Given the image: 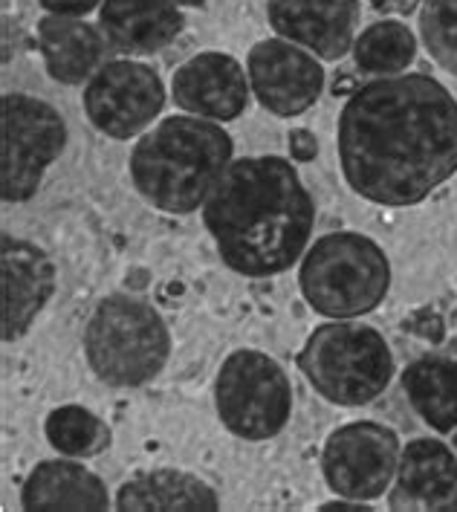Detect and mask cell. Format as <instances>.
<instances>
[{
    "mask_svg": "<svg viewBox=\"0 0 457 512\" xmlns=\"http://www.w3.org/2000/svg\"><path fill=\"white\" fill-rule=\"evenodd\" d=\"M457 489V455L434 437L408 440L400 455L391 507L394 510H440Z\"/></svg>",
    "mask_w": 457,
    "mask_h": 512,
    "instance_id": "16",
    "label": "cell"
},
{
    "mask_svg": "<svg viewBox=\"0 0 457 512\" xmlns=\"http://www.w3.org/2000/svg\"><path fill=\"white\" fill-rule=\"evenodd\" d=\"M0 272H3V342H15L27 333L38 319V313L53 298L55 264L38 243L3 235Z\"/></svg>",
    "mask_w": 457,
    "mask_h": 512,
    "instance_id": "14",
    "label": "cell"
},
{
    "mask_svg": "<svg viewBox=\"0 0 457 512\" xmlns=\"http://www.w3.org/2000/svg\"><path fill=\"white\" fill-rule=\"evenodd\" d=\"M400 455L403 446L394 429L356 420L327 437L322 452L324 481L339 498L371 504L394 484Z\"/></svg>",
    "mask_w": 457,
    "mask_h": 512,
    "instance_id": "10",
    "label": "cell"
},
{
    "mask_svg": "<svg viewBox=\"0 0 457 512\" xmlns=\"http://www.w3.org/2000/svg\"><path fill=\"white\" fill-rule=\"evenodd\" d=\"M420 41L446 73L457 76V0H423Z\"/></svg>",
    "mask_w": 457,
    "mask_h": 512,
    "instance_id": "23",
    "label": "cell"
},
{
    "mask_svg": "<svg viewBox=\"0 0 457 512\" xmlns=\"http://www.w3.org/2000/svg\"><path fill=\"white\" fill-rule=\"evenodd\" d=\"M322 512H371L374 507L368 504V501H350V498H336V501H327V504H322L319 507Z\"/></svg>",
    "mask_w": 457,
    "mask_h": 512,
    "instance_id": "26",
    "label": "cell"
},
{
    "mask_svg": "<svg viewBox=\"0 0 457 512\" xmlns=\"http://www.w3.org/2000/svg\"><path fill=\"white\" fill-rule=\"evenodd\" d=\"M298 368L327 403L359 408L379 400L394 379V353L371 324L333 319L316 327L298 353Z\"/></svg>",
    "mask_w": 457,
    "mask_h": 512,
    "instance_id": "5",
    "label": "cell"
},
{
    "mask_svg": "<svg viewBox=\"0 0 457 512\" xmlns=\"http://www.w3.org/2000/svg\"><path fill=\"white\" fill-rule=\"evenodd\" d=\"M50 15H70V18H84L93 9L102 6V0H38Z\"/></svg>",
    "mask_w": 457,
    "mask_h": 512,
    "instance_id": "25",
    "label": "cell"
},
{
    "mask_svg": "<svg viewBox=\"0 0 457 512\" xmlns=\"http://www.w3.org/2000/svg\"><path fill=\"white\" fill-rule=\"evenodd\" d=\"M403 394L431 432L457 429V359L423 356L403 371Z\"/></svg>",
    "mask_w": 457,
    "mask_h": 512,
    "instance_id": "20",
    "label": "cell"
},
{
    "mask_svg": "<svg viewBox=\"0 0 457 512\" xmlns=\"http://www.w3.org/2000/svg\"><path fill=\"white\" fill-rule=\"evenodd\" d=\"M215 405L226 432L264 443L284 432L293 417V382L269 353L238 348L217 371Z\"/></svg>",
    "mask_w": 457,
    "mask_h": 512,
    "instance_id": "7",
    "label": "cell"
},
{
    "mask_svg": "<svg viewBox=\"0 0 457 512\" xmlns=\"http://www.w3.org/2000/svg\"><path fill=\"white\" fill-rule=\"evenodd\" d=\"M249 93V76L229 53L191 55L171 79L174 105L212 122H235L249 105Z\"/></svg>",
    "mask_w": 457,
    "mask_h": 512,
    "instance_id": "12",
    "label": "cell"
},
{
    "mask_svg": "<svg viewBox=\"0 0 457 512\" xmlns=\"http://www.w3.org/2000/svg\"><path fill=\"white\" fill-rule=\"evenodd\" d=\"M298 284L319 316L359 319L388 296L391 261L377 241L359 232H330L304 252Z\"/></svg>",
    "mask_w": 457,
    "mask_h": 512,
    "instance_id": "6",
    "label": "cell"
},
{
    "mask_svg": "<svg viewBox=\"0 0 457 512\" xmlns=\"http://www.w3.org/2000/svg\"><path fill=\"white\" fill-rule=\"evenodd\" d=\"M0 194L3 203H27L41 189L44 174L67 148L61 113L29 93L0 99Z\"/></svg>",
    "mask_w": 457,
    "mask_h": 512,
    "instance_id": "8",
    "label": "cell"
},
{
    "mask_svg": "<svg viewBox=\"0 0 457 512\" xmlns=\"http://www.w3.org/2000/svg\"><path fill=\"white\" fill-rule=\"evenodd\" d=\"M440 510H457V489L452 492V495H449V501H446V504H443Z\"/></svg>",
    "mask_w": 457,
    "mask_h": 512,
    "instance_id": "28",
    "label": "cell"
},
{
    "mask_svg": "<svg viewBox=\"0 0 457 512\" xmlns=\"http://www.w3.org/2000/svg\"><path fill=\"white\" fill-rule=\"evenodd\" d=\"M371 3H374V6H385V0H371Z\"/></svg>",
    "mask_w": 457,
    "mask_h": 512,
    "instance_id": "29",
    "label": "cell"
},
{
    "mask_svg": "<svg viewBox=\"0 0 457 512\" xmlns=\"http://www.w3.org/2000/svg\"><path fill=\"white\" fill-rule=\"evenodd\" d=\"M220 261L246 278H272L304 258L316 203L284 157L232 160L203 206Z\"/></svg>",
    "mask_w": 457,
    "mask_h": 512,
    "instance_id": "2",
    "label": "cell"
},
{
    "mask_svg": "<svg viewBox=\"0 0 457 512\" xmlns=\"http://www.w3.org/2000/svg\"><path fill=\"white\" fill-rule=\"evenodd\" d=\"M44 434L58 455L64 458H96L110 446V426L84 405H61L53 408Z\"/></svg>",
    "mask_w": 457,
    "mask_h": 512,
    "instance_id": "22",
    "label": "cell"
},
{
    "mask_svg": "<svg viewBox=\"0 0 457 512\" xmlns=\"http://www.w3.org/2000/svg\"><path fill=\"white\" fill-rule=\"evenodd\" d=\"M336 151L353 194L417 206L457 174V99L426 73L379 76L350 93Z\"/></svg>",
    "mask_w": 457,
    "mask_h": 512,
    "instance_id": "1",
    "label": "cell"
},
{
    "mask_svg": "<svg viewBox=\"0 0 457 512\" xmlns=\"http://www.w3.org/2000/svg\"><path fill=\"white\" fill-rule=\"evenodd\" d=\"M168 3H174V6H180V9H183V6H203L206 0H168Z\"/></svg>",
    "mask_w": 457,
    "mask_h": 512,
    "instance_id": "27",
    "label": "cell"
},
{
    "mask_svg": "<svg viewBox=\"0 0 457 512\" xmlns=\"http://www.w3.org/2000/svg\"><path fill=\"white\" fill-rule=\"evenodd\" d=\"M171 356V333L145 298H102L84 324V359L96 379L113 388H136L160 377Z\"/></svg>",
    "mask_w": 457,
    "mask_h": 512,
    "instance_id": "4",
    "label": "cell"
},
{
    "mask_svg": "<svg viewBox=\"0 0 457 512\" xmlns=\"http://www.w3.org/2000/svg\"><path fill=\"white\" fill-rule=\"evenodd\" d=\"M21 507L29 512L110 510L108 486L96 472L73 460H44L21 486Z\"/></svg>",
    "mask_w": 457,
    "mask_h": 512,
    "instance_id": "18",
    "label": "cell"
},
{
    "mask_svg": "<svg viewBox=\"0 0 457 512\" xmlns=\"http://www.w3.org/2000/svg\"><path fill=\"white\" fill-rule=\"evenodd\" d=\"M455 449H457V429H455Z\"/></svg>",
    "mask_w": 457,
    "mask_h": 512,
    "instance_id": "30",
    "label": "cell"
},
{
    "mask_svg": "<svg viewBox=\"0 0 457 512\" xmlns=\"http://www.w3.org/2000/svg\"><path fill=\"white\" fill-rule=\"evenodd\" d=\"M290 157L296 162H310L316 160V154H319V139L313 131H307V128H296V131H290Z\"/></svg>",
    "mask_w": 457,
    "mask_h": 512,
    "instance_id": "24",
    "label": "cell"
},
{
    "mask_svg": "<svg viewBox=\"0 0 457 512\" xmlns=\"http://www.w3.org/2000/svg\"><path fill=\"white\" fill-rule=\"evenodd\" d=\"M417 58V35L400 18L377 21L353 41V61L368 76H400Z\"/></svg>",
    "mask_w": 457,
    "mask_h": 512,
    "instance_id": "21",
    "label": "cell"
},
{
    "mask_svg": "<svg viewBox=\"0 0 457 512\" xmlns=\"http://www.w3.org/2000/svg\"><path fill=\"white\" fill-rule=\"evenodd\" d=\"M235 154L232 136L220 122L200 116H168L136 139L128 174L134 189L165 215H191L209 194Z\"/></svg>",
    "mask_w": 457,
    "mask_h": 512,
    "instance_id": "3",
    "label": "cell"
},
{
    "mask_svg": "<svg viewBox=\"0 0 457 512\" xmlns=\"http://www.w3.org/2000/svg\"><path fill=\"white\" fill-rule=\"evenodd\" d=\"M81 108L90 125L108 139H134L165 108L160 73L134 58L105 61L84 84Z\"/></svg>",
    "mask_w": 457,
    "mask_h": 512,
    "instance_id": "9",
    "label": "cell"
},
{
    "mask_svg": "<svg viewBox=\"0 0 457 512\" xmlns=\"http://www.w3.org/2000/svg\"><path fill=\"white\" fill-rule=\"evenodd\" d=\"M38 50L44 55V67L50 79L67 87L87 84L96 70L108 61V38L102 29L70 18V15H44L38 21Z\"/></svg>",
    "mask_w": 457,
    "mask_h": 512,
    "instance_id": "17",
    "label": "cell"
},
{
    "mask_svg": "<svg viewBox=\"0 0 457 512\" xmlns=\"http://www.w3.org/2000/svg\"><path fill=\"white\" fill-rule=\"evenodd\" d=\"M183 27V9L168 0H102L99 6V29L110 50L128 58L162 53Z\"/></svg>",
    "mask_w": 457,
    "mask_h": 512,
    "instance_id": "15",
    "label": "cell"
},
{
    "mask_svg": "<svg viewBox=\"0 0 457 512\" xmlns=\"http://www.w3.org/2000/svg\"><path fill=\"white\" fill-rule=\"evenodd\" d=\"M246 76L258 105L278 119L301 116L324 93L322 58L287 38L258 41L246 58Z\"/></svg>",
    "mask_w": 457,
    "mask_h": 512,
    "instance_id": "11",
    "label": "cell"
},
{
    "mask_svg": "<svg viewBox=\"0 0 457 512\" xmlns=\"http://www.w3.org/2000/svg\"><path fill=\"white\" fill-rule=\"evenodd\" d=\"M116 510H206L220 507L212 486L191 472L154 469L128 478L116 492Z\"/></svg>",
    "mask_w": 457,
    "mask_h": 512,
    "instance_id": "19",
    "label": "cell"
},
{
    "mask_svg": "<svg viewBox=\"0 0 457 512\" xmlns=\"http://www.w3.org/2000/svg\"><path fill=\"white\" fill-rule=\"evenodd\" d=\"M269 27L322 61H339L353 50L359 0H267Z\"/></svg>",
    "mask_w": 457,
    "mask_h": 512,
    "instance_id": "13",
    "label": "cell"
}]
</instances>
